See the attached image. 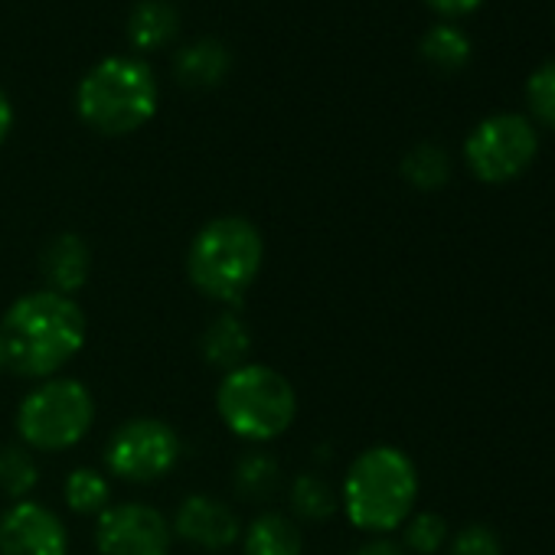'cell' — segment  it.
<instances>
[{"label":"cell","mask_w":555,"mask_h":555,"mask_svg":"<svg viewBox=\"0 0 555 555\" xmlns=\"http://www.w3.org/2000/svg\"><path fill=\"white\" fill-rule=\"evenodd\" d=\"M0 337L8 350V370L24 379L43 383L86 350L89 321L76 298L56 292H27L0 318Z\"/></svg>","instance_id":"cell-1"},{"label":"cell","mask_w":555,"mask_h":555,"mask_svg":"<svg viewBox=\"0 0 555 555\" xmlns=\"http://www.w3.org/2000/svg\"><path fill=\"white\" fill-rule=\"evenodd\" d=\"M418 470L415 461L396 444L363 448L340 487V509L347 519L370 535H389L415 513Z\"/></svg>","instance_id":"cell-2"},{"label":"cell","mask_w":555,"mask_h":555,"mask_svg":"<svg viewBox=\"0 0 555 555\" xmlns=\"http://www.w3.org/2000/svg\"><path fill=\"white\" fill-rule=\"evenodd\" d=\"M264 268V235L245 216L209 219L186 248L190 285L222 308L242 305Z\"/></svg>","instance_id":"cell-3"},{"label":"cell","mask_w":555,"mask_h":555,"mask_svg":"<svg viewBox=\"0 0 555 555\" xmlns=\"http://www.w3.org/2000/svg\"><path fill=\"white\" fill-rule=\"evenodd\" d=\"M216 412L238 441L264 448L292 431L298 418V389L282 370L248 360L219 379Z\"/></svg>","instance_id":"cell-4"},{"label":"cell","mask_w":555,"mask_h":555,"mask_svg":"<svg viewBox=\"0 0 555 555\" xmlns=\"http://www.w3.org/2000/svg\"><path fill=\"white\" fill-rule=\"evenodd\" d=\"M160 89L154 69L138 56H108L95 63L76 92L82 121L102 134H131L157 112Z\"/></svg>","instance_id":"cell-5"},{"label":"cell","mask_w":555,"mask_h":555,"mask_svg":"<svg viewBox=\"0 0 555 555\" xmlns=\"http://www.w3.org/2000/svg\"><path fill=\"white\" fill-rule=\"evenodd\" d=\"M95 396L76 376H53L37 383L17 405V441L34 454L73 451L95 425Z\"/></svg>","instance_id":"cell-6"},{"label":"cell","mask_w":555,"mask_h":555,"mask_svg":"<svg viewBox=\"0 0 555 555\" xmlns=\"http://www.w3.org/2000/svg\"><path fill=\"white\" fill-rule=\"evenodd\" d=\"M183 457L180 431L154 415H138L121 422L105 444V474L134 487L157 483L177 470Z\"/></svg>","instance_id":"cell-7"},{"label":"cell","mask_w":555,"mask_h":555,"mask_svg":"<svg viewBox=\"0 0 555 555\" xmlns=\"http://www.w3.org/2000/svg\"><path fill=\"white\" fill-rule=\"evenodd\" d=\"M539 134L535 125L522 115L500 112L483 118L464 141L467 170L480 183H509L535 160Z\"/></svg>","instance_id":"cell-8"},{"label":"cell","mask_w":555,"mask_h":555,"mask_svg":"<svg viewBox=\"0 0 555 555\" xmlns=\"http://www.w3.org/2000/svg\"><path fill=\"white\" fill-rule=\"evenodd\" d=\"M173 542L170 516L151 503L125 500L95 516L99 555H170Z\"/></svg>","instance_id":"cell-9"},{"label":"cell","mask_w":555,"mask_h":555,"mask_svg":"<svg viewBox=\"0 0 555 555\" xmlns=\"http://www.w3.org/2000/svg\"><path fill=\"white\" fill-rule=\"evenodd\" d=\"M69 526L40 500H17L0 513V555H69Z\"/></svg>","instance_id":"cell-10"},{"label":"cell","mask_w":555,"mask_h":555,"mask_svg":"<svg viewBox=\"0 0 555 555\" xmlns=\"http://www.w3.org/2000/svg\"><path fill=\"white\" fill-rule=\"evenodd\" d=\"M170 526H173V539L199 552H212V555L229 552L242 539L238 509L229 500L212 496V493H186L177 503Z\"/></svg>","instance_id":"cell-11"},{"label":"cell","mask_w":555,"mask_h":555,"mask_svg":"<svg viewBox=\"0 0 555 555\" xmlns=\"http://www.w3.org/2000/svg\"><path fill=\"white\" fill-rule=\"evenodd\" d=\"M40 274L43 288L56 295L76 298L92 278V248L79 232L53 235L40 251Z\"/></svg>","instance_id":"cell-12"},{"label":"cell","mask_w":555,"mask_h":555,"mask_svg":"<svg viewBox=\"0 0 555 555\" xmlns=\"http://www.w3.org/2000/svg\"><path fill=\"white\" fill-rule=\"evenodd\" d=\"M199 357L216 373H232L251 357V331L235 308H222L199 334Z\"/></svg>","instance_id":"cell-13"},{"label":"cell","mask_w":555,"mask_h":555,"mask_svg":"<svg viewBox=\"0 0 555 555\" xmlns=\"http://www.w3.org/2000/svg\"><path fill=\"white\" fill-rule=\"evenodd\" d=\"M242 555H305L301 522L285 509H264L242 526Z\"/></svg>","instance_id":"cell-14"},{"label":"cell","mask_w":555,"mask_h":555,"mask_svg":"<svg viewBox=\"0 0 555 555\" xmlns=\"http://www.w3.org/2000/svg\"><path fill=\"white\" fill-rule=\"evenodd\" d=\"M282 490H285V470L271 451L251 448L235 461V467H232L235 500L251 503V506H261V503L268 506Z\"/></svg>","instance_id":"cell-15"},{"label":"cell","mask_w":555,"mask_h":555,"mask_svg":"<svg viewBox=\"0 0 555 555\" xmlns=\"http://www.w3.org/2000/svg\"><path fill=\"white\" fill-rule=\"evenodd\" d=\"M288 513L295 522L324 526L340 513V490L321 470H301L285 483Z\"/></svg>","instance_id":"cell-16"},{"label":"cell","mask_w":555,"mask_h":555,"mask_svg":"<svg viewBox=\"0 0 555 555\" xmlns=\"http://www.w3.org/2000/svg\"><path fill=\"white\" fill-rule=\"evenodd\" d=\"M225 69H229V50L212 37L193 40L177 53V79L186 86H199V89L216 86L225 76Z\"/></svg>","instance_id":"cell-17"},{"label":"cell","mask_w":555,"mask_h":555,"mask_svg":"<svg viewBox=\"0 0 555 555\" xmlns=\"http://www.w3.org/2000/svg\"><path fill=\"white\" fill-rule=\"evenodd\" d=\"M63 500L76 516H99L112 506V477L99 467H73L63 480Z\"/></svg>","instance_id":"cell-18"},{"label":"cell","mask_w":555,"mask_h":555,"mask_svg":"<svg viewBox=\"0 0 555 555\" xmlns=\"http://www.w3.org/2000/svg\"><path fill=\"white\" fill-rule=\"evenodd\" d=\"M37 483H40L37 454L27 444H21V441L0 444V493H4L11 503L30 500Z\"/></svg>","instance_id":"cell-19"},{"label":"cell","mask_w":555,"mask_h":555,"mask_svg":"<svg viewBox=\"0 0 555 555\" xmlns=\"http://www.w3.org/2000/svg\"><path fill=\"white\" fill-rule=\"evenodd\" d=\"M177 8L170 0H141L134 4L131 17H128V37L141 47V50H151V47H160L167 40H173L177 34Z\"/></svg>","instance_id":"cell-20"},{"label":"cell","mask_w":555,"mask_h":555,"mask_svg":"<svg viewBox=\"0 0 555 555\" xmlns=\"http://www.w3.org/2000/svg\"><path fill=\"white\" fill-rule=\"evenodd\" d=\"M402 177L415 190H441L451 177V157L441 144L422 141L409 147V154L402 157Z\"/></svg>","instance_id":"cell-21"},{"label":"cell","mask_w":555,"mask_h":555,"mask_svg":"<svg viewBox=\"0 0 555 555\" xmlns=\"http://www.w3.org/2000/svg\"><path fill=\"white\" fill-rule=\"evenodd\" d=\"M422 56L438 69H461L470 60V40L454 24H435L422 37Z\"/></svg>","instance_id":"cell-22"},{"label":"cell","mask_w":555,"mask_h":555,"mask_svg":"<svg viewBox=\"0 0 555 555\" xmlns=\"http://www.w3.org/2000/svg\"><path fill=\"white\" fill-rule=\"evenodd\" d=\"M448 519L441 513H412L402 522V548L412 555H435L448 545Z\"/></svg>","instance_id":"cell-23"},{"label":"cell","mask_w":555,"mask_h":555,"mask_svg":"<svg viewBox=\"0 0 555 555\" xmlns=\"http://www.w3.org/2000/svg\"><path fill=\"white\" fill-rule=\"evenodd\" d=\"M526 105L535 121L555 128V60L532 69V76L526 79Z\"/></svg>","instance_id":"cell-24"},{"label":"cell","mask_w":555,"mask_h":555,"mask_svg":"<svg viewBox=\"0 0 555 555\" xmlns=\"http://www.w3.org/2000/svg\"><path fill=\"white\" fill-rule=\"evenodd\" d=\"M448 555H503V545L490 526L470 522L457 535L448 539Z\"/></svg>","instance_id":"cell-25"},{"label":"cell","mask_w":555,"mask_h":555,"mask_svg":"<svg viewBox=\"0 0 555 555\" xmlns=\"http://www.w3.org/2000/svg\"><path fill=\"white\" fill-rule=\"evenodd\" d=\"M353 555H409L402 548V542L389 539V535H373L370 542H363Z\"/></svg>","instance_id":"cell-26"},{"label":"cell","mask_w":555,"mask_h":555,"mask_svg":"<svg viewBox=\"0 0 555 555\" xmlns=\"http://www.w3.org/2000/svg\"><path fill=\"white\" fill-rule=\"evenodd\" d=\"M428 4L444 17H457V14H470L474 8H480V0H428Z\"/></svg>","instance_id":"cell-27"},{"label":"cell","mask_w":555,"mask_h":555,"mask_svg":"<svg viewBox=\"0 0 555 555\" xmlns=\"http://www.w3.org/2000/svg\"><path fill=\"white\" fill-rule=\"evenodd\" d=\"M11 128H14V105H11L8 92L0 89V147H4L8 134H11Z\"/></svg>","instance_id":"cell-28"},{"label":"cell","mask_w":555,"mask_h":555,"mask_svg":"<svg viewBox=\"0 0 555 555\" xmlns=\"http://www.w3.org/2000/svg\"><path fill=\"white\" fill-rule=\"evenodd\" d=\"M8 370V350H4V337H0V373Z\"/></svg>","instance_id":"cell-29"}]
</instances>
